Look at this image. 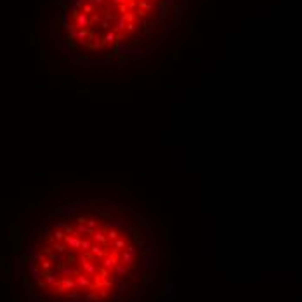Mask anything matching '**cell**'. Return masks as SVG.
I'll return each mask as SVG.
<instances>
[{"instance_id": "6da1fadb", "label": "cell", "mask_w": 302, "mask_h": 302, "mask_svg": "<svg viewBox=\"0 0 302 302\" xmlns=\"http://www.w3.org/2000/svg\"><path fill=\"white\" fill-rule=\"evenodd\" d=\"M163 4H165V5H172V4H174V0H165Z\"/></svg>"}]
</instances>
